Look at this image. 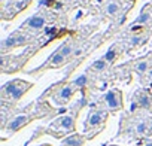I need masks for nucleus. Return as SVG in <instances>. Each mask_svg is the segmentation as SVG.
Instances as JSON below:
<instances>
[{
	"mask_svg": "<svg viewBox=\"0 0 152 146\" xmlns=\"http://www.w3.org/2000/svg\"><path fill=\"white\" fill-rule=\"evenodd\" d=\"M30 121H31V116H30V115H20V116H17V118H14V119L9 121L6 130H8L9 133H17V131L21 130L24 125H27Z\"/></svg>",
	"mask_w": 152,
	"mask_h": 146,
	"instance_id": "3",
	"label": "nucleus"
},
{
	"mask_svg": "<svg viewBox=\"0 0 152 146\" xmlns=\"http://www.w3.org/2000/svg\"><path fill=\"white\" fill-rule=\"evenodd\" d=\"M136 131H137L139 134H143V133L146 131V122H139L137 127H136Z\"/></svg>",
	"mask_w": 152,
	"mask_h": 146,
	"instance_id": "15",
	"label": "nucleus"
},
{
	"mask_svg": "<svg viewBox=\"0 0 152 146\" xmlns=\"http://www.w3.org/2000/svg\"><path fill=\"white\" fill-rule=\"evenodd\" d=\"M106 12H107L109 15L118 14V12H119V5H116V3H109L107 8H106Z\"/></svg>",
	"mask_w": 152,
	"mask_h": 146,
	"instance_id": "11",
	"label": "nucleus"
},
{
	"mask_svg": "<svg viewBox=\"0 0 152 146\" xmlns=\"http://www.w3.org/2000/svg\"><path fill=\"white\" fill-rule=\"evenodd\" d=\"M73 93H75V87H73V85H64V87L60 90V93L57 94L58 97H55L57 103H58V104H66V103L72 99Z\"/></svg>",
	"mask_w": 152,
	"mask_h": 146,
	"instance_id": "4",
	"label": "nucleus"
},
{
	"mask_svg": "<svg viewBox=\"0 0 152 146\" xmlns=\"http://www.w3.org/2000/svg\"><path fill=\"white\" fill-rule=\"evenodd\" d=\"M148 21H149V14H142V15L137 18V23H143V24H145V23H148Z\"/></svg>",
	"mask_w": 152,
	"mask_h": 146,
	"instance_id": "16",
	"label": "nucleus"
},
{
	"mask_svg": "<svg viewBox=\"0 0 152 146\" xmlns=\"http://www.w3.org/2000/svg\"><path fill=\"white\" fill-rule=\"evenodd\" d=\"M27 24H28L30 28H36V30H39V28H42V27L45 26V18L40 17V15H34V17H31V18L28 20Z\"/></svg>",
	"mask_w": 152,
	"mask_h": 146,
	"instance_id": "8",
	"label": "nucleus"
},
{
	"mask_svg": "<svg viewBox=\"0 0 152 146\" xmlns=\"http://www.w3.org/2000/svg\"><path fill=\"white\" fill-rule=\"evenodd\" d=\"M72 51H73V48L67 45V46H64V48L61 49V54H63L64 57H67V55H70V54H72Z\"/></svg>",
	"mask_w": 152,
	"mask_h": 146,
	"instance_id": "17",
	"label": "nucleus"
},
{
	"mask_svg": "<svg viewBox=\"0 0 152 146\" xmlns=\"http://www.w3.org/2000/svg\"><path fill=\"white\" fill-rule=\"evenodd\" d=\"M85 84H87V76H84V75L73 81V85H75V87H84Z\"/></svg>",
	"mask_w": 152,
	"mask_h": 146,
	"instance_id": "13",
	"label": "nucleus"
},
{
	"mask_svg": "<svg viewBox=\"0 0 152 146\" xmlns=\"http://www.w3.org/2000/svg\"><path fill=\"white\" fill-rule=\"evenodd\" d=\"M113 58H115V51H113V49H110V51L104 55V60H106V61H112Z\"/></svg>",
	"mask_w": 152,
	"mask_h": 146,
	"instance_id": "18",
	"label": "nucleus"
},
{
	"mask_svg": "<svg viewBox=\"0 0 152 146\" xmlns=\"http://www.w3.org/2000/svg\"><path fill=\"white\" fill-rule=\"evenodd\" d=\"M103 100L106 103V107L110 109V110H116V109H121L122 107V97H121V93L118 90L107 91L104 94Z\"/></svg>",
	"mask_w": 152,
	"mask_h": 146,
	"instance_id": "2",
	"label": "nucleus"
},
{
	"mask_svg": "<svg viewBox=\"0 0 152 146\" xmlns=\"http://www.w3.org/2000/svg\"><path fill=\"white\" fill-rule=\"evenodd\" d=\"M93 67H94L96 70H103V69L106 67V60H99V61H96V63L93 64Z\"/></svg>",
	"mask_w": 152,
	"mask_h": 146,
	"instance_id": "14",
	"label": "nucleus"
},
{
	"mask_svg": "<svg viewBox=\"0 0 152 146\" xmlns=\"http://www.w3.org/2000/svg\"><path fill=\"white\" fill-rule=\"evenodd\" d=\"M136 100H137V103H139L142 107H146V109H148V107L151 106V101H149V99H148L146 94H143V96H137Z\"/></svg>",
	"mask_w": 152,
	"mask_h": 146,
	"instance_id": "10",
	"label": "nucleus"
},
{
	"mask_svg": "<svg viewBox=\"0 0 152 146\" xmlns=\"http://www.w3.org/2000/svg\"><path fill=\"white\" fill-rule=\"evenodd\" d=\"M54 125H55V127H61V128H64L66 131L72 133V131H75V118H73V116L58 118V121H55Z\"/></svg>",
	"mask_w": 152,
	"mask_h": 146,
	"instance_id": "5",
	"label": "nucleus"
},
{
	"mask_svg": "<svg viewBox=\"0 0 152 146\" xmlns=\"http://www.w3.org/2000/svg\"><path fill=\"white\" fill-rule=\"evenodd\" d=\"M148 67H149L148 61H142V63H139V64L136 66V72H139V73H145V72L148 70Z\"/></svg>",
	"mask_w": 152,
	"mask_h": 146,
	"instance_id": "12",
	"label": "nucleus"
},
{
	"mask_svg": "<svg viewBox=\"0 0 152 146\" xmlns=\"http://www.w3.org/2000/svg\"><path fill=\"white\" fill-rule=\"evenodd\" d=\"M33 85L30 82H24V81H20V79H15V81H11L8 82L3 88H2V93H3V97L6 99H11L12 101H17L20 100Z\"/></svg>",
	"mask_w": 152,
	"mask_h": 146,
	"instance_id": "1",
	"label": "nucleus"
},
{
	"mask_svg": "<svg viewBox=\"0 0 152 146\" xmlns=\"http://www.w3.org/2000/svg\"><path fill=\"white\" fill-rule=\"evenodd\" d=\"M103 124H104V115L102 112H91L90 113L88 121H87V127L88 128L90 127H97V125L103 127Z\"/></svg>",
	"mask_w": 152,
	"mask_h": 146,
	"instance_id": "6",
	"label": "nucleus"
},
{
	"mask_svg": "<svg viewBox=\"0 0 152 146\" xmlns=\"http://www.w3.org/2000/svg\"><path fill=\"white\" fill-rule=\"evenodd\" d=\"M145 146H152V140H149V142H148V143H146Z\"/></svg>",
	"mask_w": 152,
	"mask_h": 146,
	"instance_id": "19",
	"label": "nucleus"
},
{
	"mask_svg": "<svg viewBox=\"0 0 152 146\" xmlns=\"http://www.w3.org/2000/svg\"><path fill=\"white\" fill-rule=\"evenodd\" d=\"M64 55L61 54V51H58L55 55H54V58H52V61H51V67H58V66H61L63 63H64Z\"/></svg>",
	"mask_w": 152,
	"mask_h": 146,
	"instance_id": "9",
	"label": "nucleus"
},
{
	"mask_svg": "<svg viewBox=\"0 0 152 146\" xmlns=\"http://www.w3.org/2000/svg\"><path fill=\"white\" fill-rule=\"evenodd\" d=\"M85 145V139L79 134H72L67 139H64L61 142L60 146H84Z\"/></svg>",
	"mask_w": 152,
	"mask_h": 146,
	"instance_id": "7",
	"label": "nucleus"
}]
</instances>
